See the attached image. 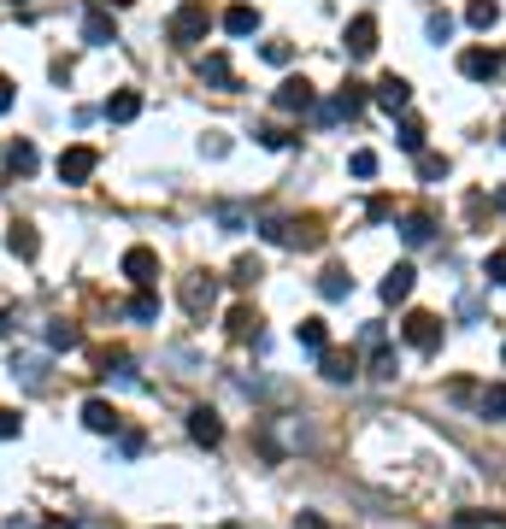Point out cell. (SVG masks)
<instances>
[{"label": "cell", "mask_w": 506, "mask_h": 529, "mask_svg": "<svg viewBox=\"0 0 506 529\" xmlns=\"http://www.w3.org/2000/svg\"><path fill=\"white\" fill-rule=\"evenodd\" d=\"M207 29H212V13H207V0H189V6H177L165 24L171 47H200L207 42Z\"/></svg>", "instance_id": "1"}, {"label": "cell", "mask_w": 506, "mask_h": 529, "mask_svg": "<svg viewBox=\"0 0 506 529\" xmlns=\"http://www.w3.org/2000/svg\"><path fill=\"white\" fill-rule=\"evenodd\" d=\"M177 300H183L189 318H207L212 306H218V277H207V271H195V277L177 282Z\"/></svg>", "instance_id": "2"}, {"label": "cell", "mask_w": 506, "mask_h": 529, "mask_svg": "<svg viewBox=\"0 0 506 529\" xmlns=\"http://www.w3.org/2000/svg\"><path fill=\"white\" fill-rule=\"evenodd\" d=\"M401 335H407V348H418V353H436V348H442V318H436V312H407Z\"/></svg>", "instance_id": "3"}, {"label": "cell", "mask_w": 506, "mask_h": 529, "mask_svg": "<svg viewBox=\"0 0 506 529\" xmlns=\"http://www.w3.org/2000/svg\"><path fill=\"white\" fill-rule=\"evenodd\" d=\"M366 348H371V376H377V382H394V376H401V353L383 341V323H366Z\"/></svg>", "instance_id": "4"}, {"label": "cell", "mask_w": 506, "mask_h": 529, "mask_svg": "<svg viewBox=\"0 0 506 529\" xmlns=\"http://www.w3.org/2000/svg\"><path fill=\"white\" fill-rule=\"evenodd\" d=\"M359 106H366V88H359V83H342L336 95L318 106V124H342V118H359Z\"/></svg>", "instance_id": "5"}, {"label": "cell", "mask_w": 506, "mask_h": 529, "mask_svg": "<svg viewBox=\"0 0 506 529\" xmlns=\"http://www.w3.org/2000/svg\"><path fill=\"white\" fill-rule=\"evenodd\" d=\"M460 71L471 77V83H494V77L506 71V59L489 54V47H465V54H460Z\"/></svg>", "instance_id": "6"}, {"label": "cell", "mask_w": 506, "mask_h": 529, "mask_svg": "<svg viewBox=\"0 0 506 529\" xmlns=\"http://www.w3.org/2000/svg\"><path fill=\"white\" fill-rule=\"evenodd\" d=\"M95 165H100L95 147H65V154H59V182H71V189H77V182L95 177Z\"/></svg>", "instance_id": "7"}, {"label": "cell", "mask_w": 506, "mask_h": 529, "mask_svg": "<svg viewBox=\"0 0 506 529\" xmlns=\"http://www.w3.org/2000/svg\"><path fill=\"white\" fill-rule=\"evenodd\" d=\"M312 106H318V95H312L307 77H289V83L277 88V112H289V118H300V112H312Z\"/></svg>", "instance_id": "8"}, {"label": "cell", "mask_w": 506, "mask_h": 529, "mask_svg": "<svg viewBox=\"0 0 506 529\" xmlns=\"http://www.w3.org/2000/svg\"><path fill=\"white\" fill-rule=\"evenodd\" d=\"M118 271H124L130 282H141V289H148V282L159 277V253H154V248H130L124 259H118Z\"/></svg>", "instance_id": "9"}, {"label": "cell", "mask_w": 506, "mask_h": 529, "mask_svg": "<svg viewBox=\"0 0 506 529\" xmlns=\"http://www.w3.org/2000/svg\"><path fill=\"white\" fill-rule=\"evenodd\" d=\"M318 371L330 376V382H353L359 376V353H342V348H324L318 353Z\"/></svg>", "instance_id": "10"}, {"label": "cell", "mask_w": 506, "mask_h": 529, "mask_svg": "<svg viewBox=\"0 0 506 529\" xmlns=\"http://www.w3.org/2000/svg\"><path fill=\"white\" fill-rule=\"evenodd\" d=\"M371 95H377V106H383V112H407V100H412V83L389 71V77H377V88H371Z\"/></svg>", "instance_id": "11"}, {"label": "cell", "mask_w": 506, "mask_h": 529, "mask_svg": "<svg viewBox=\"0 0 506 529\" xmlns=\"http://www.w3.org/2000/svg\"><path fill=\"white\" fill-rule=\"evenodd\" d=\"M348 54L353 59L377 54V18H353V24H348Z\"/></svg>", "instance_id": "12"}, {"label": "cell", "mask_w": 506, "mask_h": 529, "mask_svg": "<svg viewBox=\"0 0 506 529\" xmlns=\"http://www.w3.org/2000/svg\"><path fill=\"white\" fill-rule=\"evenodd\" d=\"M189 435H195L200 447H218V441H224V424H218V412L195 406V412H189Z\"/></svg>", "instance_id": "13"}, {"label": "cell", "mask_w": 506, "mask_h": 529, "mask_svg": "<svg viewBox=\"0 0 506 529\" xmlns=\"http://www.w3.org/2000/svg\"><path fill=\"white\" fill-rule=\"evenodd\" d=\"M83 424L95 435H118V424H124V418H118V406H106V400H83Z\"/></svg>", "instance_id": "14"}, {"label": "cell", "mask_w": 506, "mask_h": 529, "mask_svg": "<svg viewBox=\"0 0 506 529\" xmlns=\"http://www.w3.org/2000/svg\"><path fill=\"white\" fill-rule=\"evenodd\" d=\"M318 294H324V300H348V294H353V277H348V264H324V277H318Z\"/></svg>", "instance_id": "15"}, {"label": "cell", "mask_w": 506, "mask_h": 529, "mask_svg": "<svg viewBox=\"0 0 506 529\" xmlns=\"http://www.w3.org/2000/svg\"><path fill=\"white\" fill-rule=\"evenodd\" d=\"M412 277H418L412 264H394L389 277H383V300H389V306H401V300H407V294H412Z\"/></svg>", "instance_id": "16"}, {"label": "cell", "mask_w": 506, "mask_h": 529, "mask_svg": "<svg viewBox=\"0 0 506 529\" xmlns=\"http://www.w3.org/2000/svg\"><path fill=\"white\" fill-rule=\"evenodd\" d=\"M200 83H212V88H236V71H230V59H224V54H207V59H200Z\"/></svg>", "instance_id": "17"}, {"label": "cell", "mask_w": 506, "mask_h": 529, "mask_svg": "<svg viewBox=\"0 0 506 529\" xmlns=\"http://www.w3.org/2000/svg\"><path fill=\"white\" fill-rule=\"evenodd\" d=\"M136 112H141V95H136V88H118V95L106 100V124H130Z\"/></svg>", "instance_id": "18"}, {"label": "cell", "mask_w": 506, "mask_h": 529, "mask_svg": "<svg viewBox=\"0 0 506 529\" xmlns=\"http://www.w3.org/2000/svg\"><path fill=\"white\" fill-rule=\"evenodd\" d=\"M295 341H300L307 353H324V348H330V330H324V318H300V323H295Z\"/></svg>", "instance_id": "19"}, {"label": "cell", "mask_w": 506, "mask_h": 529, "mask_svg": "<svg viewBox=\"0 0 506 529\" xmlns=\"http://www.w3.org/2000/svg\"><path fill=\"white\" fill-rule=\"evenodd\" d=\"M47 348H54V353L83 348V330H77V323H65V318H54V323H47Z\"/></svg>", "instance_id": "20"}, {"label": "cell", "mask_w": 506, "mask_h": 529, "mask_svg": "<svg viewBox=\"0 0 506 529\" xmlns=\"http://www.w3.org/2000/svg\"><path fill=\"white\" fill-rule=\"evenodd\" d=\"M401 236H407V248H424V241L436 236V218H430V212H412V218L401 223Z\"/></svg>", "instance_id": "21"}, {"label": "cell", "mask_w": 506, "mask_h": 529, "mask_svg": "<svg viewBox=\"0 0 506 529\" xmlns=\"http://www.w3.org/2000/svg\"><path fill=\"white\" fill-rule=\"evenodd\" d=\"M36 165H42V159H36V147H30V141H13V147H6V171H13V177H30Z\"/></svg>", "instance_id": "22"}, {"label": "cell", "mask_w": 506, "mask_h": 529, "mask_svg": "<svg viewBox=\"0 0 506 529\" xmlns=\"http://www.w3.org/2000/svg\"><path fill=\"white\" fill-rule=\"evenodd\" d=\"M13 376H24V389H42V382H47V365L30 359V353H13Z\"/></svg>", "instance_id": "23"}, {"label": "cell", "mask_w": 506, "mask_h": 529, "mask_svg": "<svg viewBox=\"0 0 506 529\" xmlns=\"http://www.w3.org/2000/svg\"><path fill=\"white\" fill-rule=\"evenodd\" d=\"M224 29H230V36H253V29H259V13H253V6H241V0H236V6H230V13H224Z\"/></svg>", "instance_id": "24"}, {"label": "cell", "mask_w": 506, "mask_h": 529, "mask_svg": "<svg viewBox=\"0 0 506 529\" xmlns=\"http://www.w3.org/2000/svg\"><path fill=\"white\" fill-rule=\"evenodd\" d=\"M477 406H483V418H489V424H501L506 418V382H489V389L477 394Z\"/></svg>", "instance_id": "25"}, {"label": "cell", "mask_w": 506, "mask_h": 529, "mask_svg": "<svg viewBox=\"0 0 506 529\" xmlns=\"http://www.w3.org/2000/svg\"><path fill=\"white\" fill-rule=\"evenodd\" d=\"M6 248H13L18 259H36V248H42V241H36V230H30V223H13V230H6Z\"/></svg>", "instance_id": "26"}, {"label": "cell", "mask_w": 506, "mask_h": 529, "mask_svg": "<svg viewBox=\"0 0 506 529\" xmlns=\"http://www.w3.org/2000/svg\"><path fill=\"white\" fill-rule=\"evenodd\" d=\"M230 335H236V341L259 335V312H253V306H230Z\"/></svg>", "instance_id": "27"}, {"label": "cell", "mask_w": 506, "mask_h": 529, "mask_svg": "<svg viewBox=\"0 0 506 529\" xmlns=\"http://www.w3.org/2000/svg\"><path fill=\"white\" fill-rule=\"evenodd\" d=\"M494 18H501V6H494V0H471V6H465V24H471V29H489Z\"/></svg>", "instance_id": "28"}, {"label": "cell", "mask_w": 506, "mask_h": 529, "mask_svg": "<svg viewBox=\"0 0 506 529\" xmlns=\"http://www.w3.org/2000/svg\"><path fill=\"white\" fill-rule=\"evenodd\" d=\"M83 36H89L95 47H106V42H113V18H106V13H89V18H83Z\"/></svg>", "instance_id": "29"}, {"label": "cell", "mask_w": 506, "mask_h": 529, "mask_svg": "<svg viewBox=\"0 0 506 529\" xmlns=\"http://www.w3.org/2000/svg\"><path fill=\"white\" fill-rule=\"evenodd\" d=\"M259 236L277 241V248H289V241H295V223L289 218H259Z\"/></svg>", "instance_id": "30"}, {"label": "cell", "mask_w": 506, "mask_h": 529, "mask_svg": "<svg viewBox=\"0 0 506 529\" xmlns=\"http://www.w3.org/2000/svg\"><path fill=\"white\" fill-rule=\"evenodd\" d=\"M130 318H136V323H154V318H159V294H154V289H141L136 300H130Z\"/></svg>", "instance_id": "31"}, {"label": "cell", "mask_w": 506, "mask_h": 529, "mask_svg": "<svg viewBox=\"0 0 506 529\" xmlns=\"http://www.w3.org/2000/svg\"><path fill=\"white\" fill-rule=\"evenodd\" d=\"M394 141H401L407 154H424V124H418V118H401V130H394Z\"/></svg>", "instance_id": "32"}, {"label": "cell", "mask_w": 506, "mask_h": 529, "mask_svg": "<svg viewBox=\"0 0 506 529\" xmlns=\"http://www.w3.org/2000/svg\"><path fill=\"white\" fill-rule=\"evenodd\" d=\"M259 277H266V264H259V259H236V271H230V282H236V289H253Z\"/></svg>", "instance_id": "33"}, {"label": "cell", "mask_w": 506, "mask_h": 529, "mask_svg": "<svg viewBox=\"0 0 506 529\" xmlns=\"http://www.w3.org/2000/svg\"><path fill=\"white\" fill-rule=\"evenodd\" d=\"M418 177L424 182H442V177H448V159H442V154H418Z\"/></svg>", "instance_id": "34"}, {"label": "cell", "mask_w": 506, "mask_h": 529, "mask_svg": "<svg viewBox=\"0 0 506 529\" xmlns=\"http://www.w3.org/2000/svg\"><path fill=\"white\" fill-rule=\"evenodd\" d=\"M453 529H506V517H483V512H460Z\"/></svg>", "instance_id": "35"}, {"label": "cell", "mask_w": 506, "mask_h": 529, "mask_svg": "<svg viewBox=\"0 0 506 529\" xmlns=\"http://www.w3.org/2000/svg\"><path fill=\"white\" fill-rule=\"evenodd\" d=\"M253 136H259V147H289V141H295L289 130H277V124H259Z\"/></svg>", "instance_id": "36"}, {"label": "cell", "mask_w": 506, "mask_h": 529, "mask_svg": "<svg viewBox=\"0 0 506 529\" xmlns=\"http://www.w3.org/2000/svg\"><path fill=\"white\" fill-rule=\"evenodd\" d=\"M348 171H353V177H377V154H371V147H359V154L348 159Z\"/></svg>", "instance_id": "37"}, {"label": "cell", "mask_w": 506, "mask_h": 529, "mask_svg": "<svg viewBox=\"0 0 506 529\" xmlns=\"http://www.w3.org/2000/svg\"><path fill=\"white\" fill-rule=\"evenodd\" d=\"M453 36V13H430V42H448Z\"/></svg>", "instance_id": "38"}, {"label": "cell", "mask_w": 506, "mask_h": 529, "mask_svg": "<svg viewBox=\"0 0 506 529\" xmlns=\"http://www.w3.org/2000/svg\"><path fill=\"white\" fill-rule=\"evenodd\" d=\"M483 277H489V282H501V289H506V253H489V264H483Z\"/></svg>", "instance_id": "39"}, {"label": "cell", "mask_w": 506, "mask_h": 529, "mask_svg": "<svg viewBox=\"0 0 506 529\" xmlns=\"http://www.w3.org/2000/svg\"><path fill=\"white\" fill-rule=\"evenodd\" d=\"M266 59H271V65H289V59H295V47H289V42H266Z\"/></svg>", "instance_id": "40"}, {"label": "cell", "mask_w": 506, "mask_h": 529, "mask_svg": "<svg viewBox=\"0 0 506 529\" xmlns=\"http://www.w3.org/2000/svg\"><path fill=\"white\" fill-rule=\"evenodd\" d=\"M13 435H18V412H13V406H0V441H13Z\"/></svg>", "instance_id": "41"}, {"label": "cell", "mask_w": 506, "mask_h": 529, "mask_svg": "<svg viewBox=\"0 0 506 529\" xmlns=\"http://www.w3.org/2000/svg\"><path fill=\"white\" fill-rule=\"evenodd\" d=\"M13 100H18L13 95V77H0V112H13Z\"/></svg>", "instance_id": "42"}, {"label": "cell", "mask_w": 506, "mask_h": 529, "mask_svg": "<svg viewBox=\"0 0 506 529\" xmlns=\"http://www.w3.org/2000/svg\"><path fill=\"white\" fill-rule=\"evenodd\" d=\"M295 529H324V517H318V512H300V517H295Z\"/></svg>", "instance_id": "43"}, {"label": "cell", "mask_w": 506, "mask_h": 529, "mask_svg": "<svg viewBox=\"0 0 506 529\" xmlns=\"http://www.w3.org/2000/svg\"><path fill=\"white\" fill-rule=\"evenodd\" d=\"M6 529H42L36 517H6Z\"/></svg>", "instance_id": "44"}, {"label": "cell", "mask_w": 506, "mask_h": 529, "mask_svg": "<svg viewBox=\"0 0 506 529\" xmlns=\"http://www.w3.org/2000/svg\"><path fill=\"white\" fill-rule=\"evenodd\" d=\"M501 359H506V341H501Z\"/></svg>", "instance_id": "45"}, {"label": "cell", "mask_w": 506, "mask_h": 529, "mask_svg": "<svg viewBox=\"0 0 506 529\" xmlns=\"http://www.w3.org/2000/svg\"><path fill=\"white\" fill-rule=\"evenodd\" d=\"M501 141H506V124H501Z\"/></svg>", "instance_id": "46"}]
</instances>
